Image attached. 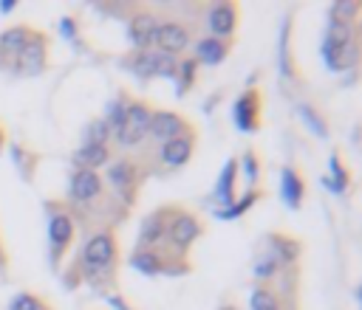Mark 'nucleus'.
I'll list each match as a JSON object with an SVG mask.
<instances>
[{
  "instance_id": "nucleus-1",
  "label": "nucleus",
  "mask_w": 362,
  "mask_h": 310,
  "mask_svg": "<svg viewBox=\"0 0 362 310\" xmlns=\"http://www.w3.org/2000/svg\"><path fill=\"white\" fill-rule=\"evenodd\" d=\"M359 57V40H356V29L354 23H340V20H328L323 43H320V59L328 71L340 73L348 71L351 65H356Z\"/></svg>"
},
{
  "instance_id": "nucleus-2",
  "label": "nucleus",
  "mask_w": 362,
  "mask_h": 310,
  "mask_svg": "<svg viewBox=\"0 0 362 310\" xmlns=\"http://www.w3.org/2000/svg\"><path fill=\"white\" fill-rule=\"evenodd\" d=\"M119 263V240L113 231H94L80 249V271L94 285L99 276H108Z\"/></svg>"
},
{
  "instance_id": "nucleus-3",
  "label": "nucleus",
  "mask_w": 362,
  "mask_h": 310,
  "mask_svg": "<svg viewBox=\"0 0 362 310\" xmlns=\"http://www.w3.org/2000/svg\"><path fill=\"white\" fill-rule=\"evenodd\" d=\"M201 235H204V223L193 212H187V209H170L165 243L173 249V257L181 260L195 246V240H201Z\"/></svg>"
},
{
  "instance_id": "nucleus-4",
  "label": "nucleus",
  "mask_w": 362,
  "mask_h": 310,
  "mask_svg": "<svg viewBox=\"0 0 362 310\" xmlns=\"http://www.w3.org/2000/svg\"><path fill=\"white\" fill-rule=\"evenodd\" d=\"M176 65H179V57H170V54L156 51V48L133 51L125 59V68L133 76H139V80H173V76H176Z\"/></svg>"
},
{
  "instance_id": "nucleus-5",
  "label": "nucleus",
  "mask_w": 362,
  "mask_h": 310,
  "mask_svg": "<svg viewBox=\"0 0 362 310\" xmlns=\"http://www.w3.org/2000/svg\"><path fill=\"white\" fill-rule=\"evenodd\" d=\"M151 119H153V108H151L148 102H144V99H130L127 113H125V121H122V127L113 133V135H116V144H119L122 149L139 147L144 138H148Z\"/></svg>"
},
{
  "instance_id": "nucleus-6",
  "label": "nucleus",
  "mask_w": 362,
  "mask_h": 310,
  "mask_svg": "<svg viewBox=\"0 0 362 310\" xmlns=\"http://www.w3.org/2000/svg\"><path fill=\"white\" fill-rule=\"evenodd\" d=\"M74 235H77V223L68 212H51L48 217V260H51V268L57 271L68 246L74 243Z\"/></svg>"
},
{
  "instance_id": "nucleus-7",
  "label": "nucleus",
  "mask_w": 362,
  "mask_h": 310,
  "mask_svg": "<svg viewBox=\"0 0 362 310\" xmlns=\"http://www.w3.org/2000/svg\"><path fill=\"white\" fill-rule=\"evenodd\" d=\"M190 45H193V37H190V29L184 23H179V20H159V26L153 31V40H151V48L165 51L170 57H179Z\"/></svg>"
},
{
  "instance_id": "nucleus-8",
  "label": "nucleus",
  "mask_w": 362,
  "mask_h": 310,
  "mask_svg": "<svg viewBox=\"0 0 362 310\" xmlns=\"http://www.w3.org/2000/svg\"><path fill=\"white\" fill-rule=\"evenodd\" d=\"M108 184H111V189L130 206V203L136 200V192H139V172H136L133 158L122 155V158L111 161V164H108Z\"/></svg>"
},
{
  "instance_id": "nucleus-9",
  "label": "nucleus",
  "mask_w": 362,
  "mask_h": 310,
  "mask_svg": "<svg viewBox=\"0 0 362 310\" xmlns=\"http://www.w3.org/2000/svg\"><path fill=\"white\" fill-rule=\"evenodd\" d=\"M46 62H48V40H46L43 31H34L32 40L26 43V48L9 65L23 76H37V73L46 71Z\"/></svg>"
},
{
  "instance_id": "nucleus-10",
  "label": "nucleus",
  "mask_w": 362,
  "mask_h": 310,
  "mask_svg": "<svg viewBox=\"0 0 362 310\" xmlns=\"http://www.w3.org/2000/svg\"><path fill=\"white\" fill-rule=\"evenodd\" d=\"M193 133V124L176 113V110H153V119H151V127H148V138H153L159 147L170 138H179V135H187Z\"/></svg>"
},
{
  "instance_id": "nucleus-11",
  "label": "nucleus",
  "mask_w": 362,
  "mask_h": 310,
  "mask_svg": "<svg viewBox=\"0 0 362 310\" xmlns=\"http://www.w3.org/2000/svg\"><path fill=\"white\" fill-rule=\"evenodd\" d=\"M260 116H263V102L258 91H244L232 102V124L241 133H258L260 130Z\"/></svg>"
},
{
  "instance_id": "nucleus-12",
  "label": "nucleus",
  "mask_w": 362,
  "mask_h": 310,
  "mask_svg": "<svg viewBox=\"0 0 362 310\" xmlns=\"http://www.w3.org/2000/svg\"><path fill=\"white\" fill-rule=\"evenodd\" d=\"M238 20H241V9H238L235 3H215V6L207 9V17H204L209 37L227 40V43H230V37L235 34Z\"/></svg>"
},
{
  "instance_id": "nucleus-13",
  "label": "nucleus",
  "mask_w": 362,
  "mask_h": 310,
  "mask_svg": "<svg viewBox=\"0 0 362 310\" xmlns=\"http://www.w3.org/2000/svg\"><path fill=\"white\" fill-rule=\"evenodd\" d=\"M167 214L170 209H156L151 214H144L141 223H139V243L136 249H159L165 243V235H167Z\"/></svg>"
},
{
  "instance_id": "nucleus-14",
  "label": "nucleus",
  "mask_w": 362,
  "mask_h": 310,
  "mask_svg": "<svg viewBox=\"0 0 362 310\" xmlns=\"http://www.w3.org/2000/svg\"><path fill=\"white\" fill-rule=\"evenodd\" d=\"M195 152V130L187 133V135H179V138H170L159 147V161L170 170H179V167H187L190 158Z\"/></svg>"
},
{
  "instance_id": "nucleus-15",
  "label": "nucleus",
  "mask_w": 362,
  "mask_h": 310,
  "mask_svg": "<svg viewBox=\"0 0 362 310\" xmlns=\"http://www.w3.org/2000/svg\"><path fill=\"white\" fill-rule=\"evenodd\" d=\"M102 195V178L91 170H74L68 181V200L74 203H91Z\"/></svg>"
},
{
  "instance_id": "nucleus-16",
  "label": "nucleus",
  "mask_w": 362,
  "mask_h": 310,
  "mask_svg": "<svg viewBox=\"0 0 362 310\" xmlns=\"http://www.w3.org/2000/svg\"><path fill=\"white\" fill-rule=\"evenodd\" d=\"M156 26H159V17L153 12H136L127 20V40H130L133 51H148L151 48Z\"/></svg>"
},
{
  "instance_id": "nucleus-17",
  "label": "nucleus",
  "mask_w": 362,
  "mask_h": 310,
  "mask_svg": "<svg viewBox=\"0 0 362 310\" xmlns=\"http://www.w3.org/2000/svg\"><path fill=\"white\" fill-rule=\"evenodd\" d=\"M280 198L288 209H300L303 200H306V178L300 170L295 167H283L280 170Z\"/></svg>"
},
{
  "instance_id": "nucleus-18",
  "label": "nucleus",
  "mask_w": 362,
  "mask_h": 310,
  "mask_svg": "<svg viewBox=\"0 0 362 310\" xmlns=\"http://www.w3.org/2000/svg\"><path fill=\"white\" fill-rule=\"evenodd\" d=\"M230 57V43L227 40H215V37H201L198 43H193V59L198 65L215 68Z\"/></svg>"
},
{
  "instance_id": "nucleus-19",
  "label": "nucleus",
  "mask_w": 362,
  "mask_h": 310,
  "mask_svg": "<svg viewBox=\"0 0 362 310\" xmlns=\"http://www.w3.org/2000/svg\"><path fill=\"white\" fill-rule=\"evenodd\" d=\"M288 40H292V17H283V26H280V34H277V71L286 82H292V80H298V65L292 59Z\"/></svg>"
},
{
  "instance_id": "nucleus-20",
  "label": "nucleus",
  "mask_w": 362,
  "mask_h": 310,
  "mask_svg": "<svg viewBox=\"0 0 362 310\" xmlns=\"http://www.w3.org/2000/svg\"><path fill=\"white\" fill-rule=\"evenodd\" d=\"M266 243H269V254L280 263V268H292L298 260H300V240H295V237H288V235H269L266 237Z\"/></svg>"
},
{
  "instance_id": "nucleus-21",
  "label": "nucleus",
  "mask_w": 362,
  "mask_h": 310,
  "mask_svg": "<svg viewBox=\"0 0 362 310\" xmlns=\"http://www.w3.org/2000/svg\"><path fill=\"white\" fill-rule=\"evenodd\" d=\"M127 263L141 276H162L167 271V257H162L153 249H133L130 257H127Z\"/></svg>"
},
{
  "instance_id": "nucleus-22",
  "label": "nucleus",
  "mask_w": 362,
  "mask_h": 310,
  "mask_svg": "<svg viewBox=\"0 0 362 310\" xmlns=\"http://www.w3.org/2000/svg\"><path fill=\"white\" fill-rule=\"evenodd\" d=\"M111 161H113V158H111V147H105V144H80V149L74 152L77 170H91V172H97V170L108 167Z\"/></svg>"
},
{
  "instance_id": "nucleus-23",
  "label": "nucleus",
  "mask_w": 362,
  "mask_h": 310,
  "mask_svg": "<svg viewBox=\"0 0 362 310\" xmlns=\"http://www.w3.org/2000/svg\"><path fill=\"white\" fill-rule=\"evenodd\" d=\"M235 184H238V158H227V164L218 172V181H215V200L221 203V209H227L235 200Z\"/></svg>"
},
{
  "instance_id": "nucleus-24",
  "label": "nucleus",
  "mask_w": 362,
  "mask_h": 310,
  "mask_svg": "<svg viewBox=\"0 0 362 310\" xmlns=\"http://www.w3.org/2000/svg\"><path fill=\"white\" fill-rule=\"evenodd\" d=\"M32 34H34V29H29V26H12V29H6L4 34H0V54H4V59L12 62L26 48Z\"/></svg>"
},
{
  "instance_id": "nucleus-25",
  "label": "nucleus",
  "mask_w": 362,
  "mask_h": 310,
  "mask_svg": "<svg viewBox=\"0 0 362 310\" xmlns=\"http://www.w3.org/2000/svg\"><path fill=\"white\" fill-rule=\"evenodd\" d=\"M298 119L309 127V133H312V135H317V138H328V135H331L328 121H326V119H323V113H320L317 108H312L309 102H300V105H298Z\"/></svg>"
},
{
  "instance_id": "nucleus-26",
  "label": "nucleus",
  "mask_w": 362,
  "mask_h": 310,
  "mask_svg": "<svg viewBox=\"0 0 362 310\" xmlns=\"http://www.w3.org/2000/svg\"><path fill=\"white\" fill-rule=\"evenodd\" d=\"M249 307L252 310H286L283 307V299L274 288L269 285H255L252 293H249Z\"/></svg>"
},
{
  "instance_id": "nucleus-27",
  "label": "nucleus",
  "mask_w": 362,
  "mask_h": 310,
  "mask_svg": "<svg viewBox=\"0 0 362 310\" xmlns=\"http://www.w3.org/2000/svg\"><path fill=\"white\" fill-rule=\"evenodd\" d=\"M195 73H198V62H195L193 57L179 59V65H176V76H173V82H176V96H184V94L195 85Z\"/></svg>"
},
{
  "instance_id": "nucleus-28",
  "label": "nucleus",
  "mask_w": 362,
  "mask_h": 310,
  "mask_svg": "<svg viewBox=\"0 0 362 310\" xmlns=\"http://www.w3.org/2000/svg\"><path fill=\"white\" fill-rule=\"evenodd\" d=\"M328 167H331V175H326V178H323V184H326L334 195H345V189H348V184H351V172L342 167V161H340V155H337V152L328 158Z\"/></svg>"
},
{
  "instance_id": "nucleus-29",
  "label": "nucleus",
  "mask_w": 362,
  "mask_h": 310,
  "mask_svg": "<svg viewBox=\"0 0 362 310\" xmlns=\"http://www.w3.org/2000/svg\"><path fill=\"white\" fill-rule=\"evenodd\" d=\"M260 198H263V192H260V189H249L241 200H232L227 209H218L215 214H218V220H238V217H241V214H246V212H249Z\"/></svg>"
},
{
  "instance_id": "nucleus-30",
  "label": "nucleus",
  "mask_w": 362,
  "mask_h": 310,
  "mask_svg": "<svg viewBox=\"0 0 362 310\" xmlns=\"http://www.w3.org/2000/svg\"><path fill=\"white\" fill-rule=\"evenodd\" d=\"M280 263L269 254V251H260L258 257H255V265H252V274H255V279H258V285H266V282H272V279H277L280 276Z\"/></svg>"
},
{
  "instance_id": "nucleus-31",
  "label": "nucleus",
  "mask_w": 362,
  "mask_h": 310,
  "mask_svg": "<svg viewBox=\"0 0 362 310\" xmlns=\"http://www.w3.org/2000/svg\"><path fill=\"white\" fill-rule=\"evenodd\" d=\"M127 105H130V99H127V96H116V99H111V102L105 105V113H102L99 119L111 127V133H116V130L122 127L125 113H127Z\"/></svg>"
},
{
  "instance_id": "nucleus-32",
  "label": "nucleus",
  "mask_w": 362,
  "mask_h": 310,
  "mask_svg": "<svg viewBox=\"0 0 362 310\" xmlns=\"http://www.w3.org/2000/svg\"><path fill=\"white\" fill-rule=\"evenodd\" d=\"M238 175L246 178L249 189H258V184H260V158H258L255 149H246L244 152V158L238 161Z\"/></svg>"
},
{
  "instance_id": "nucleus-33",
  "label": "nucleus",
  "mask_w": 362,
  "mask_h": 310,
  "mask_svg": "<svg viewBox=\"0 0 362 310\" xmlns=\"http://www.w3.org/2000/svg\"><path fill=\"white\" fill-rule=\"evenodd\" d=\"M83 144H105L108 147V141L113 138V133H111V127L102 121V119H91L85 127H83Z\"/></svg>"
},
{
  "instance_id": "nucleus-34",
  "label": "nucleus",
  "mask_w": 362,
  "mask_h": 310,
  "mask_svg": "<svg viewBox=\"0 0 362 310\" xmlns=\"http://www.w3.org/2000/svg\"><path fill=\"white\" fill-rule=\"evenodd\" d=\"M43 307H46V302H43L37 293L23 290V293H18V296L9 302V307H6V310H43Z\"/></svg>"
},
{
  "instance_id": "nucleus-35",
  "label": "nucleus",
  "mask_w": 362,
  "mask_h": 310,
  "mask_svg": "<svg viewBox=\"0 0 362 310\" xmlns=\"http://www.w3.org/2000/svg\"><path fill=\"white\" fill-rule=\"evenodd\" d=\"M359 6L356 3H334L328 9V20H340V23H356Z\"/></svg>"
},
{
  "instance_id": "nucleus-36",
  "label": "nucleus",
  "mask_w": 362,
  "mask_h": 310,
  "mask_svg": "<svg viewBox=\"0 0 362 310\" xmlns=\"http://www.w3.org/2000/svg\"><path fill=\"white\" fill-rule=\"evenodd\" d=\"M105 299H108V304H111L113 310H133V307H130V304H127V302H125L119 293H108Z\"/></svg>"
},
{
  "instance_id": "nucleus-37",
  "label": "nucleus",
  "mask_w": 362,
  "mask_h": 310,
  "mask_svg": "<svg viewBox=\"0 0 362 310\" xmlns=\"http://www.w3.org/2000/svg\"><path fill=\"white\" fill-rule=\"evenodd\" d=\"M62 34H65L68 40H71V37H77V23L65 17V20H62Z\"/></svg>"
},
{
  "instance_id": "nucleus-38",
  "label": "nucleus",
  "mask_w": 362,
  "mask_h": 310,
  "mask_svg": "<svg viewBox=\"0 0 362 310\" xmlns=\"http://www.w3.org/2000/svg\"><path fill=\"white\" fill-rule=\"evenodd\" d=\"M15 6H18V0H0V12H4V15L15 12Z\"/></svg>"
},
{
  "instance_id": "nucleus-39",
  "label": "nucleus",
  "mask_w": 362,
  "mask_h": 310,
  "mask_svg": "<svg viewBox=\"0 0 362 310\" xmlns=\"http://www.w3.org/2000/svg\"><path fill=\"white\" fill-rule=\"evenodd\" d=\"M6 263H9V260H6V251H4V246H0V271L6 268Z\"/></svg>"
},
{
  "instance_id": "nucleus-40",
  "label": "nucleus",
  "mask_w": 362,
  "mask_h": 310,
  "mask_svg": "<svg viewBox=\"0 0 362 310\" xmlns=\"http://www.w3.org/2000/svg\"><path fill=\"white\" fill-rule=\"evenodd\" d=\"M221 310H238V307H235V304H227V307H221Z\"/></svg>"
},
{
  "instance_id": "nucleus-41",
  "label": "nucleus",
  "mask_w": 362,
  "mask_h": 310,
  "mask_svg": "<svg viewBox=\"0 0 362 310\" xmlns=\"http://www.w3.org/2000/svg\"><path fill=\"white\" fill-rule=\"evenodd\" d=\"M43 310H51V307H48V304H46V307H43Z\"/></svg>"
}]
</instances>
